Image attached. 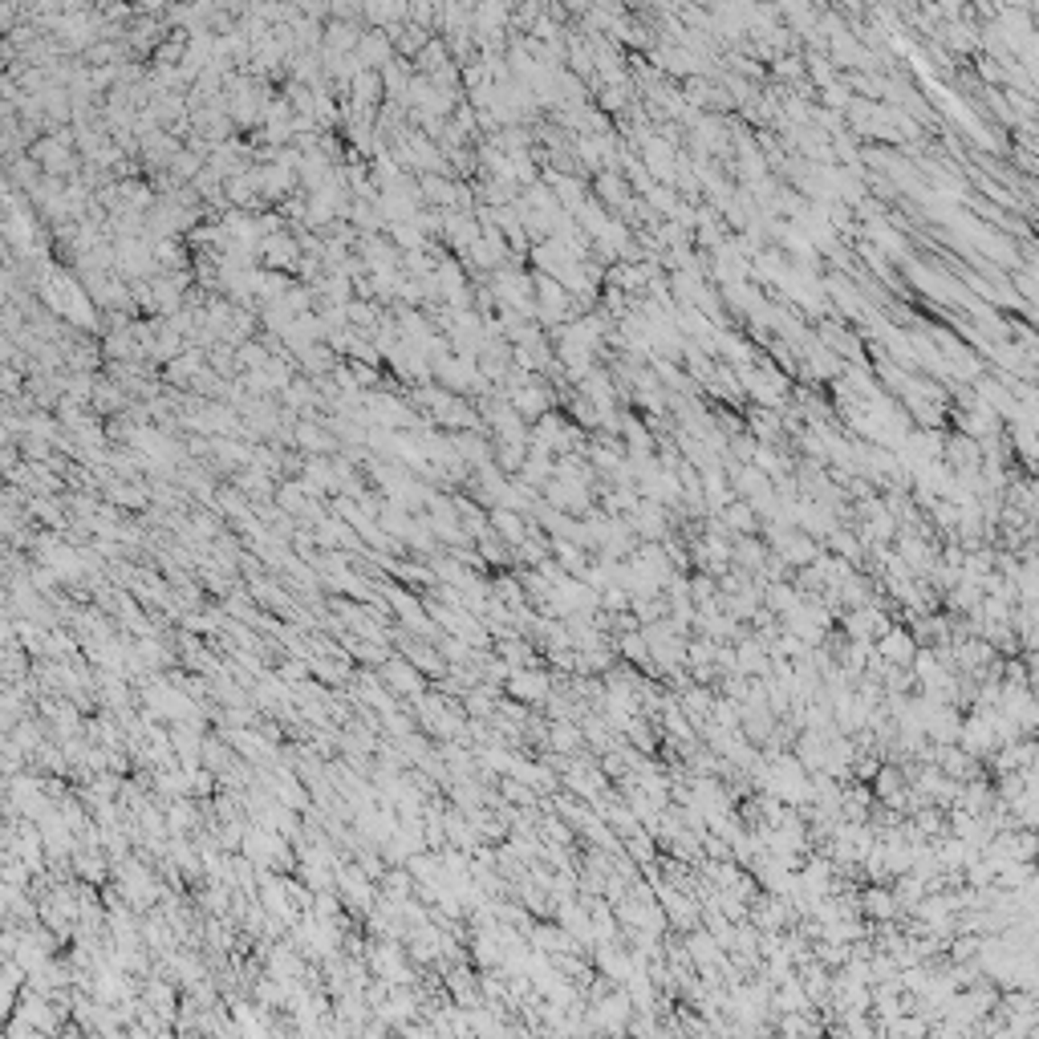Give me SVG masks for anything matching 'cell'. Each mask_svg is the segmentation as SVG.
<instances>
[{
  "label": "cell",
  "mask_w": 1039,
  "mask_h": 1039,
  "mask_svg": "<svg viewBox=\"0 0 1039 1039\" xmlns=\"http://www.w3.org/2000/svg\"><path fill=\"white\" fill-rule=\"evenodd\" d=\"M885 654H889L893 662H909V658H914V646H909L906 638H889L885 642Z\"/></svg>",
  "instance_id": "obj_1"
}]
</instances>
